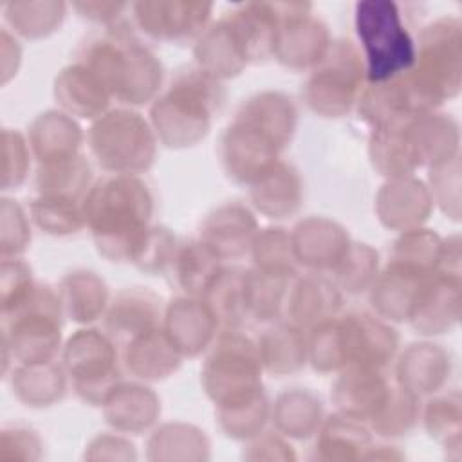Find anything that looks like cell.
Instances as JSON below:
<instances>
[{
    "instance_id": "6da1fadb",
    "label": "cell",
    "mask_w": 462,
    "mask_h": 462,
    "mask_svg": "<svg viewBox=\"0 0 462 462\" xmlns=\"http://www.w3.org/2000/svg\"><path fill=\"white\" fill-rule=\"evenodd\" d=\"M99 251L114 260H135L152 215V195L134 175L117 173L94 186L83 204Z\"/></svg>"
},
{
    "instance_id": "7a4b0ae2",
    "label": "cell",
    "mask_w": 462,
    "mask_h": 462,
    "mask_svg": "<svg viewBox=\"0 0 462 462\" xmlns=\"http://www.w3.org/2000/svg\"><path fill=\"white\" fill-rule=\"evenodd\" d=\"M125 103H146L161 85V63L123 27L108 29L83 47L79 60Z\"/></svg>"
},
{
    "instance_id": "3957f363",
    "label": "cell",
    "mask_w": 462,
    "mask_h": 462,
    "mask_svg": "<svg viewBox=\"0 0 462 462\" xmlns=\"http://www.w3.org/2000/svg\"><path fill=\"white\" fill-rule=\"evenodd\" d=\"M222 101L217 78L202 69H189L171 81L170 90L157 99L152 116L161 139L168 146H188L206 135L211 112Z\"/></svg>"
},
{
    "instance_id": "277c9868",
    "label": "cell",
    "mask_w": 462,
    "mask_h": 462,
    "mask_svg": "<svg viewBox=\"0 0 462 462\" xmlns=\"http://www.w3.org/2000/svg\"><path fill=\"white\" fill-rule=\"evenodd\" d=\"M356 31L370 83L393 79L413 67L415 42L393 2H359L356 5Z\"/></svg>"
},
{
    "instance_id": "5b68a950",
    "label": "cell",
    "mask_w": 462,
    "mask_h": 462,
    "mask_svg": "<svg viewBox=\"0 0 462 462\" xmlns=\"http://www.w3.org/2000/svg\"><path fill=\"white\" fill-rule=\"evenodd\" d=\"M13 354L25 365L51 361L60 343V300L49 287H32L31 292L4 316Z\"/></svg>"
},
{
    "instance_id": "8992f818",
    "label": "cell",
    "mask_w": 462,
    "mask_h": 462,
    "mask_svg": "<svg viewBox=\"0 0 462 462\" xmlns=\"http://www.w3.org/2000/svg\"><path fill=\"white\" fill-rule=\"evenodd\" d=\"M90 132V148L106 170L134 175L153 159V135L146 121L128 110L103 114Z\"/></svg>"
},
{
    "instance_id": "52a82bcc",
    "label": "cell",
    "mask_w": 462,
    "mask_h": 462,
    "mask_svg": "<svg viewBox=\"0 0 462 462\" xmlns=\"http://www.w3.org/2000/svg\"><path fill=\"white\" fill-rule=\"evenodd\" d=\"M231 332L220 337L204 370L208 393L224 408L262 393V390L258 392L260 350L249 339L235 334V330Z\"/></svg>"
},
{
    "instance_id": "ba28073f",
    "label": "cell",
    "mask_w": 462,
    "mask_h": 462,
    "mask_svg": "<svg viewBox=\"0 0 462 462\" xmlns=\"http://www.w3.org/2000/svg\"><path fill=\"white\" fill-rule=\"evenodd\" d=\"M361 78V52L350 42H332L307 81V101L314 112L337 117L354 103Z\"/></svg>"
},
{
    "instance_id": "9c48e42d",
    "label": "cell",
    "mask_w": 462,
    "mask_h": 462,
    "mask_svg": "<svg viewBox=\"0 0 462 462\" xmlns=\"http://www.w3.org/2000/svg\"><path fill=\"white\" fill-rule=\"evenodd\" d=\"M309 4H278L280 27L274 54L287 67L318 65L328 49V32L319 18L309 16Z\"/></svg>"
},
{
    "instance_id": "30bf717a",
    "label": "cell",
    "mask_w": 462,
    "mask_h": 462,
    "mask_svg": "<svg viewBox=\"0 0 462 462\" xmlns=\"http://www.w3.org/2000/svg\"><path fill=\"white\" fill-rule=\"evenodd\" d=\"M112 341L97 330H79L65 350V365L76 377V386L94 401L99 383L110 393L117 381V363Z\"/></svg>"
},
{
    "instance_id": "8fae6325",
    "label": "cell",
    "mask_w": 462,
    "mask_h": 462,
    "mask_svg": "<svg viewBox=\"0 0 462 462\" xmlns=\"http://www.w3.org/2000/svg\"><path fill=\"white\" fill-rule=\"evenodd\" d=\"M211 13V4L200 2H141L134 4L139 27L153 36L184 42L202 36Z\"/></svg>"
},
{
    "instance_id": "7c38bea8",
    "label": "cell",
    "mask_w": 462,
    "mask_h": 462,
    "mask_svg": "<svg viewBox=\"0 0 462 462\" xmlns=\"http://www.w3.org/2000/svg\"><path fill=\"white\" fill-rule=\"evenodd\" d=\"M195 54L199 69L217 79L220 76L238 74L247 63L244 49L226 18L202 32Z\"/></svg>"
},
{
    "instance_id": "4fadbf2b",
    "label": "cell",
    "mask_w": 462,
    "mask_h": 462,
    "mask_svg": "<svg viewBox=\"0 0 462 462\" xmlns=\"http://www.w3.org/2000/svg\"><path fill=\"white\" fill-rule=\"evenodd\" d=\"M56 97L79 117H96L108 103V90L83 63L70 65L56 78Z\"/></svg>"
},
{
    "instance_id": "5bb4252c",
    "label": "cell",
    "mask_w": 462,
    "mask_h": 462,
    "mask_svg": "<svg viewBox=\"0 0 462 462\" xmlns=\"http://www.w3.org/2000/svg\"><path fill=\"white\" fill-rule=\"evenodd\" d=\"M254 229L253 215L240 206H224L217 209L200 231L204 242L217 256H238L249 245Z\"/></svg>"
},
{
    "instance_id": "9a60e30c",
    "label": "cell",
    "mask_w": 462,
    "mask_h": 462,
    "mask_svg": "<svg viewBox=\"0 0 462 462\" xmlns=\"http://www.w3.org/2000/svg\"><path fill=\"white\" fill-rule=\"evenodd\" d=\"M294 289L296 291L287 303V312L291 314L294 327L301 328L303 325H314L316 328L336 318L341 298L334 283H328L323 278H307Z\"/></svg>"
},
{
    "instance_id": "2e32d148",
    "label": "cell",
    "mask_w": 462,
    "mask_h": 462,
    "mask_svg": "<svg viewBox=\"0 0 462 462\" xmlns=\"http://www.w3.org/2000/svg\"><path fill=\"white\" fill-rule=\"evenodd\" d=\"M161 300L150 291H125L121 292L106 316L110 336H139L146 330L157 328Z\"/></svg>"
},
{
    "instance_id": "e0dca14e",
    "label": "cell",
    "mask_w": 462,
    "mask_h": 462,
    "mask_svg": "<svg viewBox=\"0 0 462 462\" xmlns=\"http://www.w3.org/2000/svg\"><path fill=\"white\" fill-rule=\"evenodd\" d=\"M79 128L65 114H42L31 128V143L40 162L61 161L78 155Z\"/></svg>"
},
{
    "instance_id": "ac0fdd59",
    "label": "cell",
    "mask_w": 462,
    "mask_h": 462,
    "mask_svg": "<svg viewBox=\"0 0 462 462\" xmlns=\"http://www.w3.org/2000/svg\"><path fill=\"white\" fill-rule=\"evenodd\" d=\"M253 199L256 208L274 218L291 215L300 204V179L287 164H273L254 180Z\"/></svg>"
},
{
    "instance_id": "d6986e66",
    "label": "cell",
    "mask_w": 462,
    "mask_h": 462,
    "mask_svg": "<svg viewBox=\"0 0 462 462\" xmlns=\"http://www.w3.org/2000/svg\"><path fill=\"white\" fill-rule=\"evenodd\" d=\"M179 350L159 328L146 330L132 339L128 345V366L137 377H166L179 366Z\"/></svg>"
},
{
    "instance_id": "ffe728a7",
    "label": "cell",
    "mask_w": 462,
    "mask_h": 462,
    "mask_svg": "<svg viewBox=\"0 0 462 462\" xmlns=\"http://www.w3.org/2000/svg\"><path fill=\"white\" fill-rule=\"evenodd\" d=\"M218 258L204 242L186 244L175 249L168 267L173 269L179 287L188 294L206 292L218 269Z\"/></svg>"
},
{
    "instance_id": "44dd1931",
    "label": "cell",
    "mask_w": 462,
    "mask_h": 462,
    "mask_svg": "<svg viewBox=\"0 0 462 462\" xmlns=\"http://www.w3.org/2000/svg\"><path fill=\"white\" fill-rule=\"evenodd\" d=\"M63 307L76 321L96 319L106 303V287L94 273H72L63 280Z\"/></svg>"
},
{
    "instance_id": "7402d4cb",
    "label": "cell",
    "mask_w": 462,
    "mask_h": 462,
    "mask_svg": "<svg viewBox=\"0 0 462 462\" xmlns=\"http://www.w3.org/2000/svg\"><path fill=\"white\" fill-rule=\"evenodd\" d=\"M208 307L218 321L235 325L242 314H247L245 307V273L231 269L218 271L206 289Z\"/></svg>"
},
{
    "instance_id": "603a6c76",
    "label": "cell",
    "mask_w": 462,
    "mask_h": 462,
    "mask_svg": "<svg viewBox=\"0 0 462 462\" xmlns=\"http://www.w3.org/2000/svg\"><path fill=\"white\" fill-rule=\"evenodd\" d=\"M31 211L36 224L52 235L74 233L85 222L83 206H78L76 199L40 195L32 202Z\"/></svg>"
},
{
    "instance_id": "cb8c5ba5",
    "label": "cell",
    "mask_w": 462,
    "mask_h": 462,
    "mask_svg": "<svg viewBox=\"0 0 462 462\" xmlns=\"http://www.w3.org/2000/svg\"><path fill=\"white\" fill-rule=\"evenodd\" d=\"M262 343L263 363L274 372H292L305 363V345L301 328L294 325L276 327L269 330Z\"/></svg>"
}]
</instances>
